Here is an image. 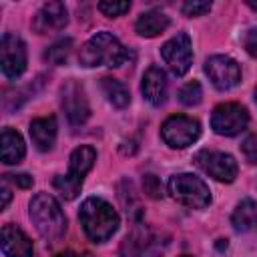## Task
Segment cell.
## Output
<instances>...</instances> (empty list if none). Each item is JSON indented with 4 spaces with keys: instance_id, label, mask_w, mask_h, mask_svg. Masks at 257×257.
Segmentation results:
<instances>
[{
    "instance_id": "obj_1",
    "label": "cell",
    "mask_w": 257,
    "mask_h": 257,
    "mask_svg": "<svg viewBox=\"0 0 257 257\" xmlns=\"http://www.w3.org/2000/svg\"><path fill=\"white\" fill-rule=\"evenodd\" d=\"M80 225L92 243L108 241L118 229V213L100 197H88L82 201L78 211Z\"/></svg>"
},
{
    "instance_id": "obj_2",
    "label": "cell",
    "mask_w": 257,
    "mask_h": 257,
    "mask_svg": "<svg viewBox=\"0 0 257 257\" xmlns=\"http://www.w3.org/2000/svg\"><path fill=\"white\" fill-rule=\"evenodd\" d=\"M30 219L48 243H58L66 233V217L58 201L48 193H38L30 201Z\"/></svg>"
},
{
    "instance_id": "obj_3",
    "label": "cell",
    "mask_w": 257,
    "mask_h": 257,
    "mask_svg": "<svg viewBox=\"0 0 257 257\" xmlns=\"http://www.w3.org/2000/svg\"><path fill=\"white\" fill-rule=\"evenodd\" d=\"M126 58H128V52L124 50L120 40L116 36H112L110 32H106V30L96 32L94 36H90L82 44L80 54H78L80 64L86 66V68H94V66H120Z\"/></svg>"
},
{
    "instance_id": "obj_4",
    "label": "cell",
    "mask_w": 257,
    "mask_h": 257,
    "mask_svg": "<svg viewBox=\"0 0 257 257\" xmlns=\"http://www.w3.org/2000/svg\"><path fill=\"white\" fill-rule=\"evenodd\" d=\"M169 193L177 203L189 209H205L211 203V191L207 183L191 173L173 175L169 179Z\"/></svg>"
},
{
    "instance_id": "obj_5",
    "label": "cell",
    "mask_w": 257,
    "mask_h": 257,
    "mask_svg": "<svg viewBox=\"0 0 257 257\" xmlns=\"http://www.w3.org/2000/svg\"><path fill=\"white\" fill-rule=\"evenodd\" d=\"M161 137L171 149H187L201 137V124L187 114H173L161 126Z\"/></svg>"
},
{
    "instance_id": "obj_6",
    "label": "cell",
    "mask_w": 257,
    "mask_h": 257,
    "mask_svg": "<svg viewBox=\"0 0 257 257\" xmlns=\"http://www.w3.org/2000/svg\"><path fill=\"white\" fill-rule=\"evenodd\" d=\"M249 124V112L237 102H223L211 112V128L221 137H235Z\"/></svg>"
},
{
    "instance_id": "obj_7",
    "label": "cell",
    "mask_w": 257,
    "mask_h": 257,
    "mask_svg": "<svg viewBox=\"0 0 257 257\" xmlns=\"http://www.w3.org/2000/svg\"><path fill=\"white\" fill-rule=\"evenodd\" d=\"M195 165L209 177H213L215 181L219 183H233L235 177H237V161L229 155V153H223V151H209V149H203L195 155Z\"/></svg>"
},
{
    "instance_id": "obj_8",
    "label": "cell",
    "mask_w": 257,
    "mask_h": 257,
    "mask_svg": "<svg viewBox=\"0 0 257 257\" xmlns=\"http://www.w3.org/2000/svg\"><path fill=\"white\" fill-rule=\"evenodd\" d=\"M26 44L18 34L6 32L0 40V66L6 78L16 80L26 70Z\"/></svg>"
},
{
    "instance_id": "obj_9",
    "label": "cell",
    "mask_w": 257,
    "mask_h": 257,
    "mask_svg": "<svg viewBox=\"0 0 257 257\" xmlns=\"http://www.w3.org/2000/svg\"><path fill=\"white\" fill-rule=\"evenodd\" d=\"M161 56L175 76H183L193 64V46L187 32H179L161 46Z\"/></svg>"
},
{
    "instance_id": "obj_10",
    "label": "cell",
    "mask_w": 257,
    "mask_h": 257,
    "mask_svg": "<svg viewBox=\"0 0 257 257\" xmlns=\"http://www.w3.org/2000/svg\"><path fill=\"white\" fill-rule=\"evenodd\" d=\"M203 70L209 76V80L213 82V86L219 90H229L235 84H239V80H241V68H239L237 60H233L231 56H225V54L209 56L205 60Z\"/></svg>"
},
{
    "instance_id": "obj_11",
    "label": "cell",
    "mask_w": 257,
    "mask_h": 257,
    "mask_svg": "<svg viewBox=\"0 0 257 257\" xmlns=\"http://www.w3.org/2000/svg\"><path fill=\"white\" fill-rule=\"evenodd\" d=\"M60 104L70 124H84L90 116V106L84 88L76 80H68L60 90Z\"/></svg>"
},
{
    "instance_id": "obj_12",
    "label": "cell",
    "mask_w": 257,
    "mask_h": 257,
    "mask_svg": "<svg viewBox=\"0 0 257 257\" xmlns=\"http://www.w3.org/2000/svg\"><path fill=\"white\" fill-rule=\"evenodd\" d=\"M68 24V10L62 2H46L40 6V10L32 18V28L38 34H50L60 32Z\"/></svg>"
},
{
    "instance_id": "obj_13",
    "label": "cell",
    "mask_w": 257,
    "mask_h": 257,
    "mask_svg": "<svg viewBox=\"0 0 257 257\" xmlns=\"http://www.w3.org/2000/svg\"><path fill=\"white\" fill-rule=\"evenodd\" d=\"M0 245H2V253L6 257H34L32 241L28 239V235L20 227H16L12 223L2 227Z\"/></svg>"
},
{
    "instance_id": "obj_14",
    "label": "cell",
    "mask_w": 257,
    "mask_h": 257,
    "mask_svg": "<svg viewBox=\"0 0 257 257\" xmlns=\"http://www.w3.org/2000/svg\"><path fill=\"white\" fill-rule=\"evenodd\" d=\"M141 90H143V96L153 106H161L167 100V74H165V70L159 66H149L147 72L143 74Z\"/></svg>"
},
{
    "instance_id": "obj_15",
    "label": "cell",
    "mask_w": 257,
    "mask_h": 257,
    "mask_svg": "<svg viewBox=\"0 0 257 257\" xmlns=\"http://www.w3.org/2000/svg\"><path fill=\"white\" fill-rule=\"evenodd\" d=\"M56 131H58V124H56V118L54 116H40V118H34L30 122V139H32V145L46 153L52 149L54 141H56Z\"/></svg>"
},
{
    "instance_id": "obj_16",
    "label": "cell",
    "mask_w": 257,
    "mask_h": 257,
    "mask_svg": "<svg viewBox=\"0 0 257 257\" xmlns=\"http://www.w3.org/2000/svg\"><path fill=\"white\" fill-rule=\"evenodd\" d=\"M26 155V147H24V139L20 137L18 131L6 126L2 128V137H0V159L4 165H18Z\"/></svg>"
},
{
    "instance_id": "obj_17",
    "label": "cell",
    "mask_w": 257,
    "mask_h": 257,
    "mask_svg": "<svg viewBox=\"0 0 257 257\" xmlns=\"http://www.w3.org/2000/svg\"><path fill=\"white\" fill-rule=\"evenodd\" d=\"M94 161H96V151H94L90 145H80V147H76V149L72 151V155H70L68 173H66V175H68L70 179L82 183L84 177L88 175V171L92 169Z\"/></svg>"
},
{
    "instance_id": "obj_18",
    "label": "cell",
    "mask_w": 257,
    "mask_h": 257,
    "mask_svg": "<svg viewBox=\"0 0 257 257\" xmlns=\"http://www.w3.org/2000/svg\"><path fill=\"white\" fill-rule=\"evenodd\" d=\"M169 24H171V20L167 14H163L161 10H149L139 16V20L135 22V30L139 36L155 38V36L163 34L169 28Z\"/></svg>"
},
{
    "instance_id": "obj_19",
    "label": "cell",
    "mask_w": 257,
    "mask_h": 257,
    "mask_svg": "<svg viewBox=\"0 0 257 257\" xmlns=\"http://www.w3.org/2000/svg\"><path fill=\"white\" fill-rule=\"evenodd\" d=\"M151 243H153V239H151L149 229H147L143 223L135 221L133 231H131V233L124 237V241H122V253H124L126 257H143L145 251H147V247H149Z\"/></svg>"
},
{
    "instance_id": "obj_20",
    "label": "cell",
    "mask_w": 257,
    "mask_h": 257,
    "mask_svg": "<svg viewBox=\"0 0 257 257\" xmlns=\"http://www.w3.org/2000/svg\"><path fill=\"white\" fill-rule=\"evenodd\" d=\"M255 221H257V201H253V199H243V201L235 207V211H233V215H231V223H233L235 231L245 233V231H249V229L255 225Z\"/></svg>"
},
{
    "instance_id": "obj_21",
    "label": "cell",
    "mask_w": 257,
    "mask_h": 257,
    "mask_svg": "<svg viewBox=\"0 0 257 257\" xmlns=\"http://www.w3.org/2000/svg\"><path fill=\"white\" fill-rule=\"evenodd\" d=\"M100 88H102L106 100H108L112 106H116V108H124V106L131 102L128 88H126L120 80H116V78H110V76L100 78Z\"/></svg>"
},
{
    "instance_id": "obj_22",
    "label": "cell",
    "mask_w": 257,
    "mask_h": 257,
    "mask_svg": "<svg viewBox=\"0 0 257 257\" xmlns=\"http://www.w3.org/2000/svg\"><path fill=\"white\" fill-rule=\"evenodd\" d=\"M70 52H72V38H62V40H58V42H54L52 46L46 48L44 60H46L48 64L60 66V64H64V62L68 60Z\"/></svg>"
},
{
    "instance_id": "obj_23",
    "label": "cell",
    "mask_w": 257,
    "mask_h": 257,
    "mask_svg": "<svg viewBox=\"0 0 257 257\" xmlns=\"http://www.w3.org/2000/svg\"><path fill=\"white\" fill-rule=\"evenodd\" d=\"M54 189H56V191H58L66 201H72V199L80 193L82 183H78V181L70 179L68 175H58V177L54 179Z\"/></svg>"
},
{
    "instance_id": "obj_24",
    "label": "cell",
    "mask_w": 257,
    "mask_h": 257,
    "mask_svg": "<svg viewBox=\"0 0 257 257\" xmlns=\"http://www.w3.org/2000/svg\"><path fill=\"white\" fill-rule=\"evenodd\" d=\"M201 96H203V88L197 80H191L187 82L185 86H181L179 90V100L185 104V106H195L201 102Z\"/></svg>"
},
{
    "instance_id": "obj_25",
    "label": "cell",
    "mask_w": 257,
    "mask_h": 257,
    "mask_svg": "<svg viewBox=\"0 0 257 257\" xmlns=\"http://www.w3.org/2000/svg\"><path fill=\"white\" fill-rule=\"evenodd\" d=\"M98 10L108 16V18H114V16H122L124 12L131 10V2H112V0H104V2H98Z\"/></svg>"
},
{
    "instance_id": "obj_26",
    "label": "cell",
    "mask_w": 257,
    "mask_h": 257,
    "mask_svg": "<svg viewBox=\"0 0 257 257\" xmlns=\"http://www.w3.org/2000/svg\"><path fill=\"white\" fill-rule=\"evenodd\" d=\"M143 191H145L151 199H161V197H163V185H161L159 177L153 175V173H147V175L143 177Z\"/></svg>"
},
{
    "instance_id": "obj_27",
    "label": "cell",
    "mask_w": 257,
    "mask_h": 257,
    "mask_svg": "<svg viewBox=\"0 0 257 257\" xmlns=\"http://www.w3.org/2000/svg\"><path fill=\"white\" fill-rule=\"evenodd\" d=\"M211 10V2H203V0H189L183 4V12L187 16H203Z\"/></svg>"
},
{
    "instance_id": "obj_28",
    "label": "cell",
    "mask_w": 257,
    "mask_h": 257,
    "mask_svg": "<svg viewBox=\"0 0 257 257\" xmlns=\"http://www.w3.org/2000/svg\"><path fill=\"white\" fill-rule=\"evenodd\" d=\"M241 151H243L245 159H247L251 165H257V137H255V135L245 137V141L241 143Z\"/></svg>"
},
{
    "instance_id": "obj_29",
    "label": "cell",
    "mask_w": 257,
    "mask_h": 257,
    "mask_svg": "<svg viewBox=\"0 0 257 257\" xmlns=\"http://www.w3.org/2000/svg\"><path fill=\"white\" fill-rule=\"evenodd\" d=\"M16 187H20V189H28V187H32V183H34V179L30 177V175H26V173H20V175H6Z\"/></svg>"
},
{
    "instance_id": "obj_30",
    "label": "cell",
    "mask_w": 257,
    "mask_h": 257,
    "mask_svg": "<svg viewBox=\"0 0 257 257\" xmlns=\"http://www.w3.org/2000/svg\"><path fill=\"white\" fill-rule=\"evenodd\" d=\"M245 46L251 54L257 56V30H249V34L245 36Z\"/></svg>"
},
{
    "instance_id": "obj_31",
    "label": "cell",
    "mask_w": 257,
    "mask_h": 257,
    "mask_svg": "<svg viewBox=\"0 0 257 257\" xmlns=\"http://www.w3.org/2000/svg\"><path fill=\"white\" fill-rule=\"evenodd\" d=\"M8 201H10V191H8L6 181H4V183H2V209L8 207Z\"/></svg>"
},
{
    "instance_id": "obj_32",
    "label": "cell",
    "mask_w": 257,
    "mask_h": 257,
    "mask_svg": "<svg viewBox=\"0 0 257 257\" xmlns=\"http://www.w3.org/2000/svg\"><path fill=\"white\" fill-rule=\"evenodd\" d=\"M56 257H78V255H74V253H70V251H64V253H60V255H56Z\"/></svg>"
},
{
    "instance_id": "obj_33",
    "label": "cell",
    "mask_w": 257,
    "mask_h": 257,
    "mask_svg": "<svg viewBox=\"0 0 257 257\" xmlns=\"http://www.w3.org/2000/svg\"><path fill=\"white\" fill-rule=\"evenodd\" d=\"M247 4H249V6H251V8H253V10H257V2H255V0H249V2H247Z\"/></svg>"
},
{
    "instance_id": "obj_34",
    "label": "cell",
    "mask_w": 257,
    "mask_h": 257,
    "mask_svg": "<svg viewBox=\"0 0 257 257\" xmlns=\"http://www.w3.org/2000/svg\"><path fill=\"white\" fill-rule=\"evenodd\" d=\"M255 102H257V88H255Z\"/></svg>"
},
{
    "instance_id": "obj_35",
    "label": "cell",
    "mask_w": 257,
    "mask_h": 257,
    "mask_svg": "<svg viewBox=\"0 0 257 257\" xmlns=\"http://www.w3.org/2000/svg\"><path fill=\"white\" fill-rule=\"evenodd\" d=\"M183 257H191V255H183Z\"/></svg>"
}]
</instances>
